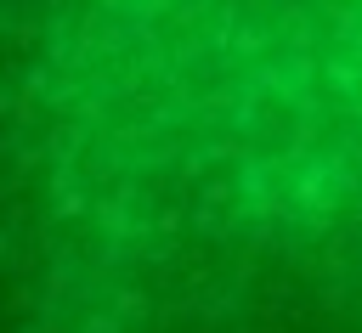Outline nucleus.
<instances>
[{
    "label": "nucleus",
    "instance_id": "2",
    "mask_svg": "<svg viewBox=\"0 0 362 333\" xmlns=\"http://www.w3.org/2000/svg\"><path fill=\"white\" fill-rule=\"evenodd\" d=\"M62 34L124 62L362 85V0H34Z\"/></svg>",
    "mask_w": 362,
    "mask_h": 333
},
{
    "label": "nucleus",
    "instance_id": "1",
    "mask_svg": "<svg viewBox=\"0 0 362 333\" xmlns=\"http://www.w3.org/2000/svg\"><path fill=\"white\" fill-rule=\"evenodd\" d=\"M68 226L74 333H362V85L198 73Z\"/></svg>",
    "mask_w": 362,
    "mask_h": 333
}]
</instances>
